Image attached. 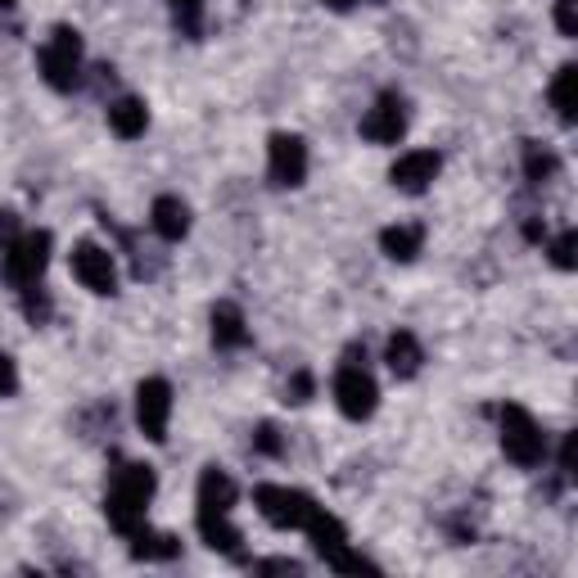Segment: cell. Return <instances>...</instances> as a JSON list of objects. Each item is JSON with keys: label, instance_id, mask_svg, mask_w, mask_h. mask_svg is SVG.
Listing matches in <instances>:
<instances>
[{"label": "cell", "instance_id": "6da1fadb", "mask_svg": "<svg viewBox=\"0 0 578 578\" xmlns=\"http://www.w3.org/2000/svg\"><path fill=\"white\" fill-rule=\"evenodd\" d=\"M154 471L140 461H118V471L109 475V492H104V515L123 537H132L136 529H145V507L154 497Z\"/></svg>", "mask_w": 578, "mask_h": 578}, {"label": "cell", "instance_id": "7a4b0ae2", "mask_svg": "<svg viewBox=\"0 0 578 578\" xmlns=\"http://www.w3.org/2000/svg\"><path fill=\"white\" fill-rule=\"evenodd\" d=\"M497 420H502V452L515 461V466H524V471L543 466L547 439H543V430H537V420L520 403H507L502 411H497Z\"/></svg>", "mask_w": 578, "mask_h": 578}, {"label": "cell", "instance_id": "3957f363", "mask_svg": "<svg viewBox=\"0 0 578 578\" xmlns=\"http://www.w3.org/2000/svg\"><path fill=\"white\" fill-rule=\"evenodd\" d=\"M36 64H42V77L55 91H72L82 82V36L72 27H55L50 42L42 46V55H36Z\"/></svg>", "mask_w": 578, "mask_h": 578}, {"label": "cell", "instance_id": "277c9868", "mask_svg": "<svg viewBox=\"0 0 578 578\" xmlns=\"http://www.w3.org/2000/svg\"><path fill=\"white\" fill-rule=\"evenodd\" d=\"M0 262H5V281L14 290L36 285L46 272V262H50V236L46 230H23L10 249H0Z\"/></svg>", "mask_w": 578, "mask_h": 578}, {"label": "cell", "instance_id": "5b68a950", "mask_svg": "<svg viewBox=\"0 0 578 578\" xmlns=\"http://www.w3.org/2000/svg\"><path fill=\"white\" fill-rule=\"evenodd\" d=\"M253 502H258L262 520L276 524V529H303L307 520H313V511H317L313 497L298 492V488H285V484H258Z\"/></svg>", "mask_w": 578, "mask_h": 578}, {"label": "cell", "instance_id": "8992f818", "mask_svg": "<svg viewBox=\"0 0 578 578\" xmlns=\"http://www.w3.org/2000/svg\"><path fill=\"white\" fill-rule=\"evenodd\" d=\"M335 403H339V411L349 416V420L375 416L379 389H375V379L366 375L362 362H343V366H339V375H335Z\"/></svg>", "mask_w": 578, "mask_h": 578}, {"label": "cell", "instance_id": "52a82bcc", "mask_svg": "<svg viewBox=\"0 0 578 578\" xmlns=\"http://www.w3.org/2000/svg\"><path fill=\"white\" fill-rule=\"evenodd\" d=\"M168 416H172V384L168 379H140L136 389V426L149 443H163L168 439Z\"/></svg>", "mask_w": 578, "mask_h": 578}, {"label": "cell", "instance_id": "ba28073f", "mask_svg": "<svg viewBox=\"0 0 578 578\" xmlns=\"http://www.w3.org/2000/svg\"><path fill=\"white\" fill-rule=\"evenodd\" d=\"M407 132V104L398 91H384L371 109H366V118H362V136L371 145H398Z\"/></svg>", "mask_w": 578, "mask_h": 578}, {"label": "cell", "instance_id": "9c48e42d", "mask_svg": "<svg viewBox=\"0 0 578 578\" xmlns=\"http://www.w3.org/2000/svg\"><path fill=\"white\" fill-rule=\"evenodd\" d=\"M267 177H272L276 185H303V177H307L303 136H290V132L272 136V145H267Z\"/></svg>", "mask_w": 578, "mask_h": 578}, {"label": "cell", "instance_id": "30bf717a", "mask_svg": "<svg viewBox=\"0 0 578 578\" xmlns=\"http://www.w3.org/2000/svg\"><path fill=\"white\" fill-rule=\"evenodd\" d=\"M72 276L82 281L91 294H113V290H118V267H113V253L91 245V240H82L72 249Z\"/></svg>", "mask_w": 578, "mask_h": 578}, {"label": "cell", "instance_id": "8fae6325", "mask_svg": "<svg viewBox=\"0 0 578 578\" xmlns=\"http://www.w3.org/2000/svg\"><path fill=\"white\" fill-rule=\"evenodd\" d=\"M439 168H443V159H439L434 149H407L403 159L389 168V181H394L398 190H407V195H420V190L434 185Z\"/></svg>", "mask_w": 578, "mask_h": 578}, {"label": "cell", "instance_id": "7c38bea8", "mask_svg": "<svg viewBox=\"0 0 578 578\" xmlns=\"http://www.w3.org/2000/svg\"><path fill=\"white\" fill-rule=\"evenodd\" d=\"M303 533L313 537V552H317L326 565H335L343 552H349V533H343V524H339L326 507H317V511H313V520L303 524Z\"/></svg>", "mask_w": 578, "mask_h": 578}, {"label": "cell", "instance_id": "4fadbf2b", "mask_svg": "<svg viewBox=\"0 0 578 578\" xmlns=\"http://www.w3.org/2000/svg\"><path fill=\"white\" fill-rule=\"evenodd\" d=\"M149 226H154V236L159 240H185V230H190V208L177 200V195H159L149 208Z\"/></svg>", "mask_w": 578, "mask_h": 578}, {"label": "cell", "instance_id": "5bb4252c", "mask_svg": "<svg viewBox=\"0 0 578 578\" xmlns=\"http://www.w3.org/2000/svg\"><path fill=\"white\" fill-rule=\"evenodd\" d=\"M236 497H240L236 479H230L222 466H204V475H200V511H226L230 515Z\"/></svg>", "mask_w": 578, "mask_h": 578}, {"label": "cell", "instance_id": "9a60e30c", "mask_svg": "<svg viewBox=\"0 0 578 578\" xmlns=\"http://www.w3.org/2000/svg\"><path fill=\"white\" fill-rule=\"evenodd\" d=\"M213 343L217 349H245L249 343V321L236 303H217L213 307Z\"/></svg>", "mask_w": 578, "mask_h": 578}, {"label": "cell", "instance_id": "2e32d148", "mask_svg": "<svg viewBox=\"0 0 578 578\" xmlns=\"http://www.w3.org/2000/svg\"><path fill=\"white\" fill-rule=\"evenodd\" d=\"M109 127H113V136H123V140L145 136V127H149V109H145V100H136V95L113 100V104H109Z\"/></svg>", "mask_w": 578, "mask_h": 578}, {"label": "cell", "instance_id": "e0dca14e", "mask_svg": "<svg viewBox=\"0 0 578 578\" xmlns=\"http://www.w3.org/2000/svg\"><path fill=\"white\" fill-rule=\"evenodd\" d=\"M420 245H426V230H420L416 222H398V226L379 230V249L389 253L394 262H411L420 253Z\"/></svg>", "mask_w": 578, "mask_h": 578}, {"label": "cell", "instance_id": "ac0fdd59", "mask_svg": "<svg viewBox=\"0 0 578 578\" xmlns=\"http://www.w3.org/2000/svg\"><path fill=\"white\" fill-rule=\"evenodd\" d=\"M200 537L213 552H226L240 560V529L226 520V511H200Z\"/></svg>", "mask_w": 578, "mask_h": 578}, {"label": "cell", "instance_id": "d6986e66", "mask_svg": "<svg viewBox=\"0 0 578 578\" xmlns=\"http://www.w3.org/2000/svg\"><path fill=\"white\" fill-rule=\"evenodd\" d=\"M384 362H389V371H394L398 379H411V375L420 371V362H426V353H420V343H416V335H411V330H398V335H389V349H384Z\"/></svg>", "mask_w": 578, "mask_h": 578}, {"label": "cell", "instance_id": "ffe728a7", "mask_svg": "<svg viewBox=\"0 0 578 578\" xmlns=\"http://www.w3.org/2000/svg\"><path fill=\"white\" fill-rule=\"evenodd\" d=\"M552 109H556V118H560L565 127L578 118V68H574V64H565V68L556 72V82H552Z\"/></svg>", "mask_w": 578, "mask_h": 578}, {"label": "cell", "instance_id": "44dd1931", "mask_svg": "<svg viewBox=\"0 0 578 578\" xmlns=\"http://www.w3.org/2000/svg\"><path fill=\"white\" fill-rule=\"evenodd\" d=\"M177 552H181V543L172 533H149V524L132 533V556H140V560H172Z\"/></svg>", "mask_w": 578, "mask_h": 578}, {"label": "cell", "instance_id": "7402d4cb", "mask_svg": "<svg viewBox=\"0 0 578 578\" xmlns=\"http://www.w3.org/2000/svg\"><path fill=\"white\" fill-rule=\"evenodd\" d=\"M556 172H560V159H556V149L537 145V140H524V177H529L533 185H543V181H552Z\"/></svg>", "mask_w": 578, "mask_h": 578}, {"label": "cell", "instance_id": "603a6c76", "mask_svg": "<svg viewBox=\"0 0 578 578\" xmlns=\"http://www.w3.org/2000/svg\"><path fill=\"white\" fill-rule=\"evenodd\" d=\"M172 14H177V27L185 36H200V23H204V0H168Z\"/></svg>", "mask_w": 578, "mask_h": 578}, {"label": "cell", "instance_id": "cb8c5ba5", "mask_svg": "<svg viewBox=\"0 0 578 578\" xmlns=\"http://www.w3.org/2000/svg\"><path fill=\"white\" fill-rule=\"evenodd\" d=\"M23 313H27V321H36V326L50 317V298L42 294V285H23Z\"/></svg>", "mask_w": 578, "mask_h": 578}, {"label": "cell", "instance_id": "d4e9b609", "mask_svg": "<svg viewBox=\"0 0 578 578\" xmlns=\"http://www.w3.org/2000/svg\"><path fill=\"white\" fill-rule=\"evenodd\" d=\"M574 249H578V236H574V230H565V236L552 245V262L560 267V272H574V262H578Z\"/></svg>", "mask_w": 578, "mask_h": 578}, {"label": "cell", "instance_id": "484cf974", "mask_svg": "<svg viewBox=\"0 0 578 578\" xmlns=\"http://www.w3.org/2000/svg\"><path fill=\"white\" fill-rule=\"evenodd\" d=\"M253 447H258L262 456H281V452H285V443H281V430H276V426H267V420H262V426H258V434H253Z\"/></svg>", "mask_w": 578, "mask_h": 578}, {"label": "cell", "instance_id": "4316f807", "mask_svg": "<svg viewBox=\"0 0 578 578\" xmlns=\"http://www.w3.org/2000/svg\"><path fill=\"white\" fill-rule=\"evenodd\" d=\"M556 27L560 36H578V0H556Z\"/></svg>", "mask_w": 578, "mask_h": 578}, {"label": "cell", "instance_id": "83f0119b", "mask_svg": "<svg viewBox=\"0 0 578 578\" xmlns=\"http://www.w3.org/2000/svg\"><path fill=\"white\" fill-rule=\"evenodd\" d=\"M19 236H23V226H19V213L0 208V249H10V245H14Z\"/></svg>", "mask_w": 578, "mask_h": 578}, {"label": "cell", "instance_id": "f1b7e54d", "mask_svg": "<svg viewBox=\"0 0 578 578\" xmlns=\"http://www.w3.org/2000/svg\"><path fill=\"white\" fill-rule=\"evenodd\" d=\"M19 389V371H14V358L0 353V398H10Z\"/></svg>", "mask_w": 578, "mask_h": 578}, {"label": "cell", "instance_id": "f546056e", "mask_svg": "<svg viewBox=\"0 0 578 578\" xmlns=\"http://www.w3.org/2000/svg\"><path fill=\"white\" fill-rule=\"evenodd\" d=\"M307 394H313V375H294V384H290V398L285 403H307Z\"/></svg>", "mask_w": 578, "mask_h": 578}, {"label": "cell", "instance_id": "4dcf8cb0", "mask_svg": "<svg viewBox=\"0 0 578 578\" xmlns=\"http://www.w3.org/2000/svg\"><path fill=\"white\" fill-rule=\"evenodd\" d=\"M258 569H262V574H303L294 560H262Z\"/></svg>", "mask_w": 578, "mask_h": 578}, {"label": "cell", "instance_id": "1f68e13d", "mask_svg": "<svg viewBox=\"0 0 578 578\" xmlns=\"http://www.w3.org/2000/svg\"><path fill=\"white\" fill-rule=\"evenodd\" d=\"M326 5H330V10H339V14H349V10L358 5V0H326Z\"/></svg>", "mask_w": 578, "mask_h": 578}, {"label": "cell", "instance_id": "d6a6232c", "mask_svg": "<svg viewBox=\"0 0 578 578\" xmlns=\"http://www.w3.org/2000/svg\"><path fill=\"white\" fill-rule=\"evenodd\" d=\"M0 10H14V0H0Z\"/></svg>", "mask_w": 578, "mask_h": 578}]
</instances>
